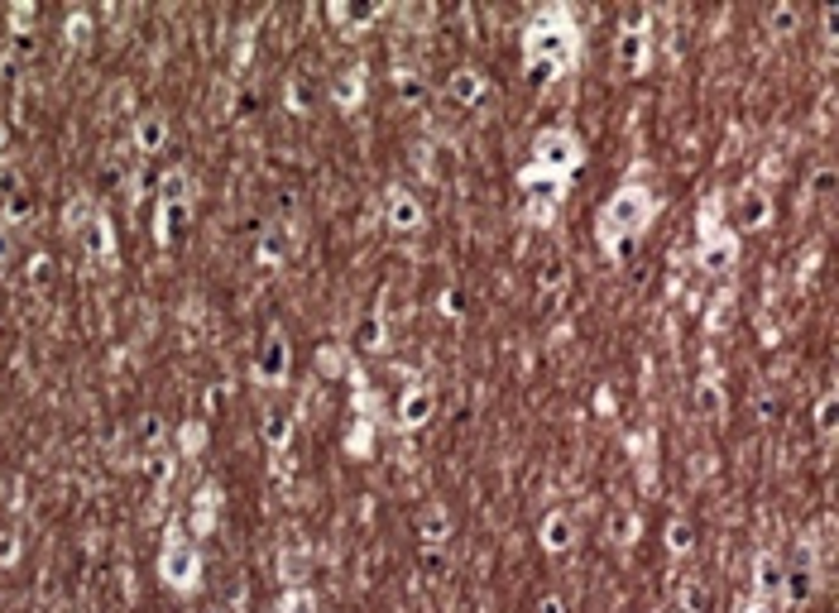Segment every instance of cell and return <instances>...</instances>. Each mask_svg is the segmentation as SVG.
<instances>
[{"mask_svg":"<svg viewBox=\"0 0 839 613\" xmlns=\"http://www.w3.org/2000/svg\"><path fill=\"white\" fill-rule=\"evenodd\" d=\"M652 211H658V201H652V192H643V187H624V192H614L610 201H604L600 211V240L604 249H624L629 240H638V235L648 230Z\"/></svg>","mask_w":839,"mask_h":613,"instance_id":"obj_1","label":"cell"},{"mask_svg":"<svg viewBox=\"0 0 839 613\" xmlns=\"http://www.w3.org/2000/svg\"><path fill=\"white\" fill-rule=\"evenodd\" d=\"M532 168H542V173L551 178H571L580 168V144H576V134H566V130H542L537 134V144H532Z\"/></svg>","mask_w":839,"mask_h":613,"instance_id":"obj_2","label":"cell"},{"mask_svg":"<svg viewBox=\"0 0 839 613\" xmlns=\"http://www.w3.org/2000/svg\"><path fill=\"white\" fill-rule=\"evenodd\" d=\"M571 58V34L566 24L557 20V15H547V20H537L528 29V63H551V67H566Z\"/></svg>","mask_w":839,"mask_h":613,"instance_id":"obj_3","label":"cell"},{"mask_svg":"<svg viewBox=\"0 0 839 613\" xmlns=\"http://www.w3.org/2000/svg\"><path fill=\"white\" fill-rule=\"evenodd\" d=\"M384 220H389L394 235H413L417 226H423V201H417L413 192H403V187H394V192L384 197Z\"/></svg>","mask_w":839,"mask_h":613,"instance_id":"obj_4","label":"cell"},{"mask_svg":"<svg viewBox=\"0 0 839 613\" xmlns=\"http://www.w3.org/2000/svg\"><path fill=\"white\" fill-rule=\"evenodd\" d=\"M696 259H700L705 274H729L734 259H738V240H734L729 230H710V235L700 240V254H696Z\"/></svg>","mask_w":839,"mask_h":613,"instance_id":"obj_5","label":"cell"},{"mask_svg":"<svg viewBox=\"0 0 839 613\" xmlns=\"http://www.w3.org/2000/svg\"><path fill=\"white\" fill-rule=\"evenodd\" d=\"M255 374H259L264 384H283V379H288V340H283V331H268L264 336Z\"/></svg>","mask_w":839,"mask_h":613,"instance_id":"obj_6","label":"cell"},{"mask_svg":"<svg viewBox=\"0 0 839 613\" xmlns=\"http://www.w3.org/2000/svg\"><path fill=\"white\" fill-rule=\"evenodd\" d=\"M432 407H436V394L427 384H413V388H403V398H398V427L403 432H417L423 422L432 417Z\"/></svg>","mask_w":839,"mask_h":613,"instance_id":"obj_7","label":"cell"},{"mask_svg":"<svg viewBox=\"0 0 839 613\" xmlns=\"http://www.w3.org/2000/svg\"><path fill=\"white\" fill-rule=\"evenodd\" d=\"M537 541H542V551L561 556L571 541H576V518H571L566 508H551V513L542 518V532H537Z\"/></svg>","mask_w":839,"mask_h":613,"instance_id":"obj_8","label":"cell"},{"mask_svg":"<svg viewBox=\"0 0 839 613\" xmlns=\"http://www.w3.org/2000/svg\"><path fill=\"white\" fill-rule=\"evenodd\" d=\"M417 537H423V547H446L451 541V513L446 503H427L423 518H417Z\"/></svg>","mask_w":839,"mask_h":613,"instance_id":"obj_9","label":"cell"},{"mask_svg":"<svg viewBox=\"0 0 839 613\" xmlns=\"http://www.w3.org/2000/svg\"><path fill=\"white\" fill-rule=\"evenodd\" d=\"M163 580L168 585H192L197 580V551L192 547H168L163 551Z\"/></svg>","mask_w":839,"mask_h":613,"instance_id":"obj_10","label":"cell"},{"mask_svg":"<svg viewBox=\"0 0 839 613\" xmlns=\"http://www.w3.org/2000/svg\"><path fill=\"white\" fill-rule=\"evenodd\" d=\"M767 220H772V201L763 192H744V197H738V226H744V230H763Z\"/></svg>","mask_w":839,"mask_h":613,"instance_id":"obj_11","label":"cell"},{"mask_svg":"<svg viewBox=\"0 0 839 613\" xmlns=\"http://www.w3.org/2000/svg\"><path fill=\"white\" fill-rule=\"evenodd\" d=\"M446 92H451V101L470 106V101L484 96V77L475 73V67H456V73H451V82H446Z\"/></svg>","mask_w":839,"mask_h":613,"instance_id":"obj_12","label":"cell"},{"mask_svg":"<svg viewBox=\"0 0 839 613\" xmlns=\"http://www.w3.org/2000/svg\"><path fill=\"white\" fill-rule=\"evenodd\" d=\"M691 407H696V417H719L725 413V388H719L715 379H700L696 388H691Z\"/></svg>","mask_w":839,"mask_h":613,"instance_id":"obj_13","label":"cell"},{"mask_svg":"<svg viewBox=\"0 0 839 613\" xmlns=\"http://www.w3.org/2000/svg\"><path fill=\"white\" fill-rule=\"evenodd\" d=\"M561 293H566V264H547L542 274H537V302L551 312V306L561 302Z\"/></svg>","mask_w":839,"mask_h":613,"instance_id":"obj_14","label":"cell"},{"mask_svg":"<svg viewBox=\"0 0 839 613\" xmlns=\"http://www.w3.org/2000/svg\"><path fill=\"white\" fill-rule=\"evenodd\" d=\"M782 599L792 604V608H801L805 599H811V566H796V570H782Z\"/></svg>","mask_w":839,"mask_h":613,"instance_id":"obj_15","label":"cell"},{"mask_svg":"<svg viewBox=\"0 0 839 613\" xmlns=\"http://www.w3.org/2000/svg\"><path fill=\"white\" fill-rule=\"evenodd\" d=\"M643 58H648V34L643 29H629L624 39H619V67H624V73H638Z\"/></svg>","mask_w":839,"mask_h":613,"instance_id":"obj_16","label":"cell"},{"mask_svg":"<svg viewBox=\"0 0 839 613\" xmlns=\"http://www.w3.org/2000/svg\"><path fill=\"white\" fill-rule=\"evenodd\" d=\"M796 24H801V10L796 5H777V10L767 15V34H772V39H792Z\"/></svg>","mask_w":839,"mask_h":613,"instance_id":"obj_17","label":"cell"},{"mask_svg":"<svg viewBox=\"0 0 839 613\" xmlns=\"http://www.w3.org/2000/svg\"><path fill=\"white\" fill-rule=\"evenodd\" d=\"M691 547H696L691 522H686V518H671V522H667V551H671V556H686Z\"/></svg>","mask_w":839,"mask_h":613,"instance_id":"obj_18","label":"cell"},{"mask_svg":"<svg viewBox=\"0 0 839 613\" xmlns=\"http://www.w3.org/2000/svg\"><path fill=\"white\" fill-rule=\"evenodd\" d=\"M159 201H163V207H182V201H188V173H182V168H173V173L163 178Z\"/></svg>","mask_w":839,"mask_h":613,"instance_id":"obj_19","label":"cell"},{"mask_svg":"<svg viewBox=\"0 0 839 613\" xmlns=\"http://www.w3.org/2000/svg\"><path fill=\"white\" fill-rule=\"evenodd\" d=\"M288 436H293V427H288V413H268L264 417V441H268V446H288Z\"/></svg>","mask_w":839,"mask_h":613,"instance_id":"obj_20","label":"cell"},{"mask_svg":"<svg viewBox=\"0 0 839 613\" xmlns=\"http://www.w3.org/2000/svg\"><path fill=\"white\" fill-rule=\"evenodd\" d=\"M777 585H782V560L777 556H758V589L772 594Z\"/></svg>","mask_w":839,"mask_h":613,"instance_id":"obj_21","label":"cell"},{"mask_svg":"<svg viewBox=\"0 0 839 613\" xmlns=\"http://www.w3.org/2000/svg\"><path fill=\"white\" fill-rule=\"evenodd\" d=\"M805 197H834V168H815L811 182H805Z\"/></svg>","mask_w":839,"mask_h":613,"instance_id":"obj_22","label":"cell"},{"mask_svg":"<svg viewBox=\"0 0 839 613\" xmlns=\"http://www.w3.org/2000/svg\"><path fill=\"white\" fill-rule=\"evenodd\" d=\"M163 121H159V115H144V121H140V149H159L163 144Z\"/></svg>","mask_w":839,"mask_h":613,"instance_id":"obj_23","label":"cell"},{"mask_svg":"<svg viewBox=\"0 0 839 613\" xmlns=\"http://www.w3.org/2000/svg\"><path fill=\"white\" fill-rule=\"evenodd\" d=\"M815 422H820V432H825V436H834V394H825V398H820V407H815Z\"/></svg>","mask_w":839,"mask_h":613,"instance_id":"obj_24","label":"cell"},{"mask_svg":"<svg viewBox=\"0 0 839 613\" xmlns=\"http://www.w3.org/2000/svg\"><path fill=\"white\" fill-rule=\"evenodd\" d=\"M5 216H10V220H24V216H29V192L5 197Z\"/></svg>","mask_w":839,"mask_h":613,"instance_id":"obj_25","label":"cell"},{"mask_svg":"<svg viewBox=\"0 0 839 613\" xmlns=\"http://www.w3.org/2000/svg\"><path fill=\"white\" fill-rule=\"evenodd\" d=\"M379 336H384V326H379V316H369L365 326H360V345H365V350H375V345H379Z\"/></svg>","mask_w":839,"mask_h":613,"instance_id":"obj_26","label":"cell"},{"mask_svg":"<svg viewBox=\"0 0 839 613\" xmlns=\"http://www.w3.org/2000/svg\"><path fill=\"white\" fill-rule=\"evenodd\" d=\"M288 106H293V111H302V106H312V92L302 87V82H293V87H288Z\"/></svg>","mask_w":839,"mask_h":613,"instance_id":"obj_27","label":"cell"},{"mask_svg":"<svg viewBox=\"0 0 839 613\" xmlns=\"http://www.w3.org/2000/svg\"><path fill=\"white\" fill-rule=\"evenodd\" d=\"M834 125V92L820 96V130H830Z\"/></svg>","mask_w":839,"mask_h":613,"instance_id":"obj_28","label":"cell"},{"mask_svg":"<svg viewBox=\"0 0 839 613\" xmlns=\"http://www.w3.org/2000/svg\"><path fill=\"white\" fill-rule=\"evenodd\" d=\"M398 92H403V101H423V87H417V77H398Z\"/></svg>","mask_w":839,"mask_h":613,"instance_id":"obj_29","label":"cell"},{"mask_svg":"<svg viewBox=\"0 0 839 613\" xmlns=\"http://www.w3.org/2000/svg\"><path fill=\"white\" fill-rule=\"evenodd\" d=\"M610 532H614V537H624V541H629V537L638 532V522H633V518L624 513V518H619V522H610Z\"/></svg>","mask_w":839,"mask_h":613,"instance_id":"obj_30","label":"cell"},{"mask_svg":"<svg viewBox=\"0 0 839 613\" xmlns=\"http://www.w3.org/2000/svg\"><path fill=\"white\" fill-rule=\"evenodd\" d=\"M537 613H566V604L557 599V594H542V599H537Z\"/></svg>","mask_w":839,"mask_h":613,"instance_id":"obj_31","label":"cell"},{"mask_svg":"<svg viewBox=\"0 0 839 613\" xmlns=\"http://www.w3.org/2000/svg\"><path fill=\"white\" fill-rule=\"evenodd\" d=\"M748 613H772V604H753Z\"/></svg>","mask_w":839,"mask_h":613,"instance_id":"obj_32","label":"cell"},{"mask_svg":"<svg viewBox=\"0 0 839 613\" xmlns=\"http://www.w3.org/2000/svg\"><path fill=\"white\" fill-rule=\"evenodd\" d=\"M671 613H696V608H671Z\"/></svg>","mask_w":839,"mask_h":613,"instance_id":"obj_33","label":"cell"},{"mask_svg":"<svg viewBox=\"0 0 839 613\" xmlns=\"http://www.w3.org/2000/svg\"><path fill=\"white\" fill-rule=\"evenodd\" d=\"M0 144H5V125H0Z\"/></svg>","mask_w":839,"mask_h":613,"instance_id":"obj_34","label":"cell"}]
</instances>
